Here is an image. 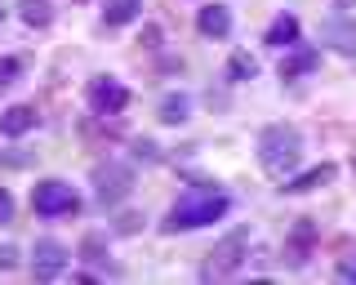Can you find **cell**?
Instances as JSON below:
<instances>
[{"label": "cell", "instance_id": "6da1fadb", "mask_svg": "<svg viewBox=\"0 0 356 285\" xmlns=\"http://www.w3.org/2000/svg\"><path fill=\"white\" fill-rule=\"evenodd\" d=\"M232 210V201L222 192L214 188H192L187 196H178L174 201V210L165 214V223H161V232H196V227H209V223H218L222 214Z\"/></svg>", "mask_w": 356, "mask_h": 285}, {"label": "cell", "instance_id": "7a4b0ae2", "mask_svg": "<svg viewBox=\"0 0 356 285\" xmlns=\"http://www.w3.org/2000/svg\"><path fill=\"white\" fill-rule=\"evenodd\" d=\"M298 161H303V134H298L294 125L276 120V125H267L259 134V165H263V174L289 179V174L298 170Z\"/></svg>", "mask_w": 356, "mask_h": 285}, {"label": "cell", "instance_id": "3957f363", "mask_svg": "<svg viewBox=\"0 0 356 285\" xmlns=\"http://www.w3.org/2000/svg\"><path fill=\"white\" fill-rule=\"evenodd\" d=\"M245 245H250V232H245V227H236L232 236H222L218 245L209 250V259L200 263V281H227V277H236L241 263H245Z\"/></svg>", "mask_w": 356, "mask_h": 285}, {"label": "cell", "instance_id": "277c9868", "mask_svg": "<svg viewBox=\"0 0 356 285\" xmlns=\"http://www.w3.org/2000/svg\"><path fill=\"white\" fill-rule=\"evenodd\" d=\"M31 210H36L40 218H67V214L81 210V196L72 192V183L44 179V183H36V188H31Z\"/></svg>", "mask_w": 356, "mask_h": 285}, {"label": "cell", "instance_id": "5b68a950", "mask_svg": "<svg viewBox=\"0 0 356 285\" xmlns=\"http://www.w3.org/2000/svg\"><path fill=\"white\" fill-rule=\"evenodd\" d=\"M134 188V170L129 165H120V161H107V165H98L94 170V196L103 205H116V201H125Z\"/></svg>", "mask_w": 356, "mask_h": 285}, {"label": "cell", "instance_id": "8992f818", "mask_svg": "<svg viewBox=\"0 0 356 285\" xmlns=\"http://www.w3.org/2000/svg\"><path fill=\"white\" fill-rule=\"evenodd\" d=\"M85 98H89V107H94L98 116H120L129 107V90L120 81H111V76H94L89 90H85Z\"/></svg>", "mask_w": 356, "mask_h": 285}, {"label": "cell", "instance_id": "52a82bcc", "mask_svg": "<svg viewBox=\"0 0 356 285\" xmlns=\"http://www.w3.org/2000/svg\"><path fill=\"white\" fill-rule=\"evenodd\" d=\"M67 250L58 245V241H36V250H31V277L36 281H58L63 268H67Z\"/></svg>", "mask_w": 356, "mask_h": 285}, {"label": "cell", "instance_id": "ba28073f", "mask_svg": "<svg viewBox=\"0 0 356 285\" xmlns=\"http://www.w3.org/2000/svg\"><path fill=\"white\" fill-rule=\"evenodd\" d=\"M321 40H325L334 54H343V58H356V23H352V18H343V14L325 18V27H321Z\"/></svg>", "mask_w": 356, "mask_h": 285}, {"label": "cell", "instance_id": "9c48e42d", "mask_svg": "<svg viewBox=\"0 0 356 285\" xmlns=\"http://www.w3.org/2000/svg\"><path fill=\"white\" fill-rule=\"evenodd\" d=\"M334 174H339V165H330V161H325V165H312L307 174H298V179H294V174H289V179H281V192H285V196L316 192V188H325V183H334Z\"/></svg>", "mask_w": 356, "mask_h": 285}, {"label": "cell", "instance_id": "30bf717a", "mask_svg": "<svg viewBox=\"0 0 356 285\" xmlns=\"http://www.w3.org/2000/svg\"><path fill=\"white\" fill-rule=\"evenodd\" d=\"M36 107H27V103H14V107H5L0 112V134L5 138H22V134H31L36 129Z\"/></svg>", "mask_w": 356, "mask_h": 285}, {"label": "cell", "instance_id": "8fae6325", "mask_svg": "<svg viewBox=\"0 0 356 285\" xmlns=\"http://www.w3.org/2000/svg\"><path fill=\"white\" fill-rule=\"evenodd\" d=\"M196 31H200V36H209V40L232 36V9L227 5H205L196 14Z\"/></svg>", "mask_w": 356, "mask_h": 285}, {"label": "cell", "instance_id": "7c38bea8", "mask_svg": "<svg viewBox=\"0 0 356 285\" xmlns=\"http://www.w3.org/2000/svg\"><path fill=\"white\" fill-rule=\"evenodd\" d=\"M316 63H321L316 49H312V45H298L294 54H285V58H281V81H298V76L316 72Z\"/></svg>", "mask_w": 356, "mask_h": 285}, {"label": "cell", "instance_id": "4fadbf2b", "mask_svg": "<svg viewBox=\"0 0 356 285\" xmlns=\"http://www.w3.org/2000/svg\"><path fill=\"white\" fill-rule=\"evenodd\" d=\"M267 45L272 49H285V45H298V18L294 14H276L272 18V27H267Z\"/></svg>", "mask_w": 356, "mask_h": 285}, {"label": "cell", "instance_id": "5bb4252c", "mask_svg": "<svg viewBox=\"0 0 356 285\" xmlns=\"http://www.w3.org/2000/svg\"><path fill=\"white\" fill-rule=\"evenodd\" d=\"M143 14V0H103V23L107 27H125Z\"/></svg>", "mask_w": 356, "mask_h": 285}, {"label": "cell", "instance_id": "9a60e30c", "mask_svg": "<svg viewBox=\"0 0 356 285\" xmlns=\"http://www.w3.org/2000/svg\"><path fill=\"white\" fill-rule=\"evenodd\" d=\"M187 112H192V98H187V94H165V98H161V112H156V116H161L165 125H183Z\"/></svg>", "mask_w": 356, "mask_h": 285}, {"label": "cell", "instance_id": "2e32d148", "mask_svg": "<svg viewBox=\"0 0 356 285\" xmlns=\"http://www.w3.org/2000/svg\"><path fill=\"white\" fill-rule=\"evenodd\" d=\"M254 76H259V58L250 49H236L227 58V81H254Z\"/></svg>", "mask_w": 356, "mask_h": 285}, {"label": "cell", "instance_id": "e0dca14e", "mask_svg": "<svg viewBox=\"0 0 356 285\" xmlns=\"http://www.w3.org/2000/svg\"><path fill=\"white\" fill-rule=\"evenodd\" d=\"M22 23H27V27H49L54 23L49 0H22Z\"/></svg>", "mask_w": 356, "mask_h": 285}, {"label": "cell", "instance_id": "ac0fdd59", "mask_svg": "<svg viewBox=\"0 0 356 285\" xmlns=\"http://www.w3.org/2000/svg\"><path fill=\"white\" fill-rule=\"evenodd\" d=\"M81 259H85V263H103V259H107V236H103V232H85Z\"/></svg>", "mask_w": 356, "mask_h": 285}, {"label": "cell", "instance_id": "d6986e66", "mask_svg": "<svg viewBox=\"0 0 356 285\" xmlns=\"http://www.w3.org/2000/svg\"><path fill=\"white\" fill-rule=\"evenodd\" d=\"M307 245H312V223L303 218V223L294 227V263H303V259H307Z\"/></svg>", "mask_w": 356, "mask_h": 285}, {"label": "cell", "instance_id": "ffe728a7", "mask_svg": "<svg viewBox=\"0 0 356 285\" xmlns=\"http://www.w3.org/2000/svg\"><path fill=\"white\" fill-rule=\"evenodd\" d=\"M18 76H22V63L18 58H0V90H9Z\"/></svg>", "mask_w": 356, "mask_h": 285}, {"label": "cell", "instance_id": "44dd1931", "mask_svg": "<svg viewBox=\"0 0 356 285\" xmlns=\"http://www.w3.org/2000/svg\"><path fill=\"white\" fill-rule=\"evenodd\" d=\"M18 268V245H0V272Z\"/></svg>", "mask_w": 356, "mask_h": 285}, {"label": "cell", "instance_id": "7402d4cb", "mask_svg": "<svg viewBox=\"0 0 356 285\" xmlns=\"http://www.w3.org/2000/svg\"><path fill=\"white\" fill-rule=\"evenodd\" d=\"M9 218H14V196L0 188V223H9Z\"/></svg>", "mask_w": 356, "mask_h": 285}, {"label": "cell", "instance_id": "603a6c76", "mask_svg": "<svg viewBox=\"0 0 356 285\" xmlns=\"http://www.w3.org/2000/svg\"><path fill=\"white\" fill-rule=\"evenodd\" d=\"M339 281H356V259H343L339 263Z\"/></svg>", "mask_w": 356, "mask_h": 285}, {"label": "cell", "instance_id": "cb8c5ba5", "mask_svg": "<svg viewBox=\"0 0 356 285\" xmlns=\"http://www.w3.org/2000/svg\"><path fill=\"white\" fill-rule=\"evenodd\" d=\"M348 5H356V0H339V9H348Z\"/></svg>", "mask_w": 356, "mask_h": 285}, {"label": "cell", "instance_id": "d4e9b609", "mask_svg": "<svg viewBox=\"0 0 356 285\" xmlns=\"http://www.w3.org/2000/svg\"><path fill=\"white\" fill-rule=\"evenodd\" d=\"M0 18H5V14H0Z\"/></svg>", "mask_w": 356, "mask_h": 285}]
</instances>
